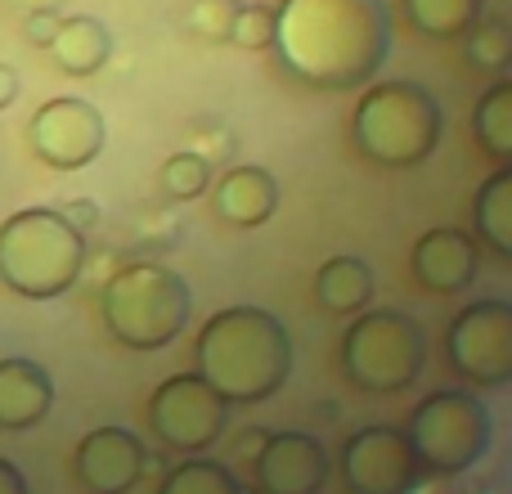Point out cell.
Wrapping results in <instances>:
<instances>
[{
	"mask_svg": "<svg viewBox=\"0 0 512 494\" xmlns=\"http://www.w3.org/2000/svg\"><path fill=\"white\" fill-rule=\"evenodd\" d=\"M279 207V180L265 167H230L212 189V212L216 221L234 225V230H256L265 225Z\"/></svg>",
	"mask_w": 512,
	"mask_h": 494,
	"instance_id": "obj_16",
	"label": "cell"
},
{
	"mask_svg": "<svg viewBox=\"0 0 512 494\" xmlns=\"http://www.w3.org/2000/svg\"><path fill=\"white\" fill-rule=\"evenodd\" d=\"M405 441L414 450L418 468H432L441 477L477 468L490 450V409L477 391H436L409 414Z\"/></svg>",
	"mask_w": 512,
	"mask_h": 494,
	"instance_id": "obj_7",
	"label": "cell"
},
{
	"mask_svg": "<svg viewBox=\"0 0 512 494\" xmlns=\"http://www.w3.org/2000/svg\"><path fill=\"white\" fill-rule=\"evenodd\" d=\"M54 32H59V18H54L50 9H36L32 23H27V41H32V45H50Z\"/></svg>",
	"mask_w": 512,
	"mask_h": 494,
	"instance_id": "obj_27",
	"label": "cell"
},
{
	"mask_svg": "<svg viewBox=\"0 0 512 494\" xmlns=\"http://www.w3.org/2000/svg\"><path fill=\"white\" fill-rule=\"evenodd\" d=\"M14 99H18V72L9 68V63H0V113H5Z\"/></svg>",
	"mask_w": 512,
	"mask_h": 494,
	"instance_id": "obj_29",
	"label": "cell"
},
{
	"mask_svg": "<svg viewBox=\"0 0 512 494\" xmlns=\"http://www.w3.org/2000/svg\"><path fill=\"white\" fill-rule=\"evenodd\" d=\"M427 333L405 310H360L342 333V373L369 396H391L418 382Z\"/></svg>",
	"mask_w": 512,
	"mask_h": 494,
	"instance_id": "obj_6",
	"label": "cell"
},
{
	"mask_svg": "<svg viewBox=\"0 0 512 494\" xmlns=\"http://www.w3.org/2000/svg\"><path fill=\"white\" fill-rule=\"evenodd\" d=\"M351 135L360 158H369L373 167L409 171L441 149L445 113L432 90L418 81H378L355 104Z\"/></svg>",
	"mask_w": 512,
	"mask_h": 494,
	"instance_id": "obj_3",
	"label": "cell"
},
{
	"mask_svg": "<svg viewBox=\"0 0 512 494\" xmlns=\"http://www.w3.org/2000/svg\"><path fill=\"white\" fill-rule=\"evenodd\" d=\"M158 494H243L239 490V477H234L225 463H212V459H189L180 468L167 472Z\"/></svg>",
	"mask_w": 512,
	"mask_h": 494,
	"instance_id": "obj_23",
	"label": "cell"
},
{
	"mask_svg": "<svg viewBox=\"0 0 512 494\" xmlns=\"http://www.w3.org/2000/svg\"><path fill=\"white\" fill-rule=\"evenodd\" d=\"M50 54H54V63H59V72H68V77H95V72L113 59V32H108L95 14L59 18Z\"/></svg>",
	"mask_w": 512,
	"mask_h": 494,
	"instance_id": "obj_17",
	"label": "cell"
},
{
	"mask_svg": "<svg viewBox=\"0 0 512 494\" xmlns=\"http://www.w3.org/2000/svg\"><path fill=\"white\" fill-rule=\"evenodd\" d=\"M328 477V450L306 432H274L256 454L261 494H315Z\"/></svg>",
	"mask_w": 512,
	"mask_h": 494,
	"instance_id": "obj_13",
	"label": "cell"
},
{
	"mask_svg": "<svg viewBox=\"0 0 512 494\" xmlns=\"http://www.w3.org/2000/svg\"><path fill=\"white\" fill-rule=\"evenodd\" d=\"M86 234L54 207H27L0 225V283L27 301L63 297L81 279Z\"/></svg>",
	"mask_w": 512,
	"mask_h": 494,
	"instance_id": "obj_5",
	"label": "cell"
},
{
	"mask_svg": "<svg viewBox=\"0 0 512 494\" xmlns=\"http://www.w3.org/2000/svg\"><path fill=\"white\" fill-rule=\"evenodd\" d=\"M239 5L243 0H194V5H189V32L203 36V41H225Z\"/></svg>",
	"mask_w": 512,
	"mask_h": 494,
	"instance_id": "obj_26",
	"label": "cell"
},
{
	"mask_svg": "<svg viewBox=\"0 0 512 494\" xmlns=\"http://www.w3.org/2000/svg\"><path fill=\"white\" fill-rule=\"evenodd\" d=\"M158 185L171 203H194V198L207 194V185H212V162H207L198 149H180L162 162Z\"/></svg>",
	"mask_w": 512,
	"mask_h": 494,
	"instance_id": "obj_22",
	"label": "cell"
},
{
	"mask_svg": "<svg viewBox=\"0 0 512 494\" xmlns=\"http://www.w3.org/2000/svg\"><path fill=\"white\" fill-rule=\"evenodd\" d=\"M0 494H27V477L9 459H0Z\"/></svg>",
	"mask_w": 512,
	"mask_h": 494,
	"instance_id": "obj_28",
	"label": "cell"
},
{
	"mask_svg": "<svg viewBox=\"0 0 512 494\" xmlns=\"http://www.w3.org/2000/svg\"><path fill=\"white\" fill-rule=\"evenodd\" d=\"M99 315L117 346L126 351H162L189 328L194 292L176 270L158 261H131L104 283Z\"/></svg>",
	"mask_w": 512,
	"mask_h": 494,
	"instance_id": "obj_4",
	"label": "cell"
},
{
	"mask_svg": "<svg viewBox=\"0 0 512 494\" xmlns=\"http://www.w3.org/2000/svg\"><path fill=\"white\" fill-rule=\"evenodd\" d=\"M27 144L50 171H81L104 149V113L77 95L50 99L27 122Z\"/></svg>",
	"mask_w": 512,
	"mask_h": 494,
	"instance_id": "obj_10",
	"label": "cell"
},
{
	"mask_svg": "<svg viewBox=\"0 0 512 494\" xmlns=\"http://www.w3.org/2000/svg\"><path fill=\"white\" fill-rule=\"evenodd\" d=\"M342 481L351 494H409L418 459L400 427H364L342 445Z\"/></svg>",
	"mask_w": 512,
	"mask_h": 494,
	"instance_id": "obj_11",
	"label": "cell"
},
{
	"mask_svg": "<svg viewBox=\"0 0 512 494\" xmlns=\"http://www.w3.org/2000/svg\"><path fill=\"white\" fill-rule=\"evenodd\" d=\"M445 351L463 382L472 387H508L512 382V306L508 301H472L454 315Z\"/></svg>",
	"mask_w": 512,
	"mask_h": 494,
	"instance_id": "obj_9",
	"label": "cell"
},
{
	"mask_svg": "<svg viewBox=\"0 0 512 494\" xmlns=\"http://www.w3.org/2000/svg\"><path fill=\"white\" fill-rule=\"evenodd\" d=\"M248 5H265V0H248Z\"/></svg>",
	"mask_w": 512,
	"mask_h": 494,
	"instance_id": "obj_30",
	"label": "cell"
},
{
	"mask_svg": "<svg viewBox=\"0 0 512 494\" xmlns=\"http://www.w3.org/2000/svg\"><path fill=\"white\" fill-rule=\"evenodd\" d=\"M149 427L167 450L203 454L230 427V405L198 373H171L149 396Z\"/></svg>",
	"mask_w": 512,
	"mask_h": 494,
	"instance_id": "obj_8",
	"label": "cell"
},
{
	"mask_svg": "<svg viewBox=\"0 0 512 494\" xmlns=\"http://www.w3.org/2000/svg\"><path fill=\"white\" fill-rule=\"evenodd\" d=\"M315 494H319V490H315Z\"/></svg>",
	"mask_w": 512,
	"mask_h": 494,
	"instance_id": "obj_31",
	"label": "cell"
},
{
	"mask_svg": "<svg viewBox=\"0 0 512 494\" xmlns=\"http://www.w3.org/2000/svg\"><path fill=\"white\" fill-rule=\"evenodd\" d=\"M477 265H481V252H477V239L454 225H441V230H427L423 239L414 243V256H409V270L414 279L423 283L427 292H463L477 283Z\"/></svg>",
	"mask_w": 512,
	"mask_h": 494,
	"instance_id": "obj_14",
	"label": "cell"
},
{
	"mask_svg": "<svg viewBox=\"0 0 512 494\" xmlns=\"http://www.w3.org/2000/svg\"><path fill=\"white\" fill-rule=\"evenodd\" d=\"M194 373L225 405H261L288 382L292 337L283 319L261 306L216 310L198 328Z\"/></svg>",
	"mask_w": 512,
	"mask_h": 494,
	"instance_id": "obj_2",
	"label": "cell"
},
{
	"mask_svg": "<svg viewBox=\"0 0 512 494\" xmlns=\"http://www.w3.org/2000/svg\"><path fill=\"white\" fill-rule=\"evenodd\" d=\"M225 41L239 45V50H265V45H274V9L239 5L234 27H230V36H225Z\"/></svg>",
	"mask_w": 512,
	"mask_h": 494,
	"instance_id": "obj_25",
	"label": "cell"
},
{
	"mask_svg": "<svg viewBox=\"0 0 512 494\" xmlns=\"http://www.w3.org/2000/svg\"><path fill=\"white\" fill-rule=\"evenodd\" d=\"M54 409V378L36 360H0V432H27Z\"/></svg>",
	"mask_w": 512,
	"mask_h": 494,
	"instance_id": "obj_15",
	"label": "cell"
},
{
	"mask_svg": "<svg viewBox=\"0 0 512 494\" xmlns=\"http://www.w3.org/2000/svg\"><path fill=\"white\" fill-rule=\"evenodd\" d=\"M315 301L328 315H360L373 306V270L360 256H333L315 274Z\"/></svg>",
	"mask_w": 512,
	"mask_h": 494,
	"instance_id": "obj_18",
	"label": "cell"
},
{
	"mask_svg": "<svg viewBox=\"0 0 512 494\" xmlns=\"http://www.w3.org/2000/svg\"><path fill=\"white\" fill-rule=\"evenodd\" d=\"M468 59L477 68H504L512 59V32L504 18H481L468 32Z\"/></svg>",
	"mask_w": 512,
	"mask_h": 494,
	"instance_id": "obj_24",
	"label": "cell"
},
{
	"mask_svg": "<svg viewBox=\"0 0 512 494\" xmlns=\"http://www.w3.org/2000/svg\"><path fill=\"white\" fill-rule=\"evenodd\" d=\"M477 243H486L495 256H512V167H499L472 203Z\"/></svg>",
	"mask_w": 512,
	"mask_h": 494,
	"instance_id": "obj_19",
	"label": "cell"
},
{
	"mask_svg": "<svg viewBox=\"0 0 512 494\" xmlns=\"http://www.w3.org/2000/svg\"><path fill=\"white\" fill-rule=\"evenodd\" d=\"M144 441L126 427H95L81 436L72 472L90 494H131L144 477Z\"/></svg>",
	"mask_w": 512,
	"mask_h": 494,
	"instance_id": "obj_12",
	"label": "cell"
},
{
	"mask_svg": "<svg viewBox=\"0 0 512 494\" xmlns=\"http://www.w3.org/2000/svg\"><path fill=\"white\" fill-rule=\"evenodd\" d=\"M486 14V0H405V18L414 32L432 36V41H454L468 36Z\"/></svg>",
	"mask_w": 512,
	"mask_h": 494,
	"instance_id": "obj_20",
	"label": "cell"
},
{
	"mask_svg": "<svg viewBox=\"0 0 512 494\" xmlns=\"http://www.w3.org/2000/svg\"><path fill=\"white\" fill-rule=\"evenodd\" d=\"M387 0H279L274 54L310 90H355L387 63Z\"/></svg>",
	"mask_w": 512,
	"mask_h": 494,
	"instance_id": "obj_1",
	"label": "cell"
},
{
	"mask_svg": "<svg viewBox=\"0 0 512 494\" xmlns=\"http://www.w3.org/2000/svg\"><path fill=\"white\" fill-rule=\"evenodd\" d=\"M472 135L499 167L512 162V81H495L481 95L477 113H472Z\"/></svg>",
	"mask_w": 512,
	"mask_h": 494,
	"instance_id": "obj_21",
	"label": "cell"
}]
</instances>
